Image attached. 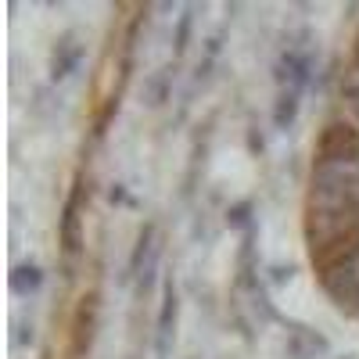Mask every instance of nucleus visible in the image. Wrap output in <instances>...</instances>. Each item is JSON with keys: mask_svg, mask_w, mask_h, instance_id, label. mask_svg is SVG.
I'll list each match as a JSON object with an SVG mask.
<instances>
[{"mask_svg": "<svg viewBox=\"0 0 359 359\" xmlns=\"http://www.w3.org/2000/svg\"><path fill=\"white\" fill-rule=\"evenodd\" d=\"M298 90H280V97L273 104V126L277 130H291L294 126V118H298Z\"/></svg>", "mask_w": 359, "mask_h": 359, "instance_id": "obj_11", "label": "nucleus"}, {"mask_svg": "<svg viewBox=\"0 0 359 359\" xmlns=\"http://www.w3.org/2000/svg\"><path fill=\"white\" fill-rule=\"evenodd\" d=\"M359 180V162H313L309 184H348Z\"/></svg>", "mask_w": 359, "mask_h": 359, "instance_id": "obj_8", "label": "nucleus"}, {"mask_svg": "<svg viewBox=\"0 0 359 359\" xmlns=\"http://www.w3.org/2000/svg\"><path fill=\"white\" fill-rule=\"evenodd\" d=\"M155 245H158V226H155V223H144L140 233H137V241H133V252H130V259H126L123 284H130V280H137V277L144 273V266H147V259H151Z\"/></svg>", "mask_w": 359, "mask_h": 359, "instance_id": "obj_7", "label": "nucleus"}, {"mask_svg": "<svg viewBox=\"0 0 359 359\" xmlns=\"http://www.w3.org/2000/svg\"><path fill=\"white\" fill-rule=\"evenodd\" d=\"M94 334H97V291H90L79 309H76V323H72V341H76V355L90 352L94 345Z\"/></svg>", "mask_w": 359, "mask_h": 359, "instance_id": "obj_6", "label": "nucleus"}, {"mask_svg": "<svg viewBox=\"0 0 359 359\" xmlns=\"http://www.w3.org/2000/svg\"><path fill=\"white\" fill-rule=\"evenodd\" d=\"M83 176L72 180V191L62 205V219H57V241H62V255L69 262H76L83 255Z\"/></svg>", "mask_w": 359, "mask_h": 359, "instance_id": "obj_1", "label": "nucleus"}, {"mask_svg": "<svg viewBox=\"0 0 359 359\" xmlns=\"http://www.w3.org/2000/svg\"><path fill=\"white\" fill-rule=\"evenodd\" d=\"M273 76H277V83H280L284 90H298V94H302V90L313 83V54L287 47V50L280 54Z\"/></svg>", "mask_w": 359, "mask_h": 359, "instance_id": "obj_4", "label": "nucleus"}, {"mask_svg": "<svg viewBox=\"0 0 359 359\" xmlns=\"http://www.w3.org/2000/svg\"><path fill=\"white\" fill-rule=\"evenodd\" d=\"M334 118H338V123H345V126H352V130L359 133V101H348V97H341V101H338V111H334Z\"/></svg>", "mask_w": 359, "mask_h": 359, "instance_id": "obj_14", "label": "nucleus"}, {"mask_svg": "<svg viewBox=\"0 0 359 359\" xmlns=\"http://www.w3.org/2000/svg\"><path fill=\"white\" fill-rule=\"evenodd\" d=\"M313 162H359V133L338 118H327L313 147Z\"/></svg>", "mask_w": 359, "mask_h": 359, "instance_id": "obj_2", "label": "nucleus"}, {"mask_svg": "<svg viewBox=\"0 0 359 359\" xmlns=\"http://www.w3.org/2000/svg\"><path fill=\"white\" fill-rule=\"evenodd\" d=\"M176 316H180V291H176V284L169 277L162 284V306H158V320H155V352H158V359H169V352H172Z\"/></svg>", "mask_w": 359, "mask_h": 359, "instance_id": "obj_3", "label": "nucleus"}, {"mask_svg": "<svg viewBox=\"0 0 359 359\" xmlns=\"http://www.w3.org/2000/svg\"><path fill=\"white\" fill-rule=\"evenodd\" d=\"M169 94H172V65H165L144 79V104L147 108H162L169 101Z\"/></svg>", "mask_w": 359, "mask_h": 359, "instance_id": "obj_9", "label": "nucleus"}, {"mask_svg": "<svg viewBox=\"0 0 359 359\" xmlns=\"http://www.w3.org/2000/svg\"><path fill=\"white\" fill-rule=\"evenodd\" d=\"M118 115V90H115V94L108 97V104H104V111L97 115V123H94V137H104L108 133V123H111V118Z\"/></svg>", "mask_w": 359, "mask_h": 359, "instance_id": "obj_15", "label": "nucleus"}, {"mask_svg": "<svg viewBox=\"0 0 359 359\" xmlns=\"http://www.w3.org/2000/svg\"><path fill=\"white\" fill-rule=\"evenodd\" d=\"M43 287V269L36 262H18L11 269V291L15 294H36Z\"/></svg>", "mask_w": 359, "mask_h": 359, "instance_id": "obj_10", "label": "nucleus"}, {"mask_svg": "<svg viewBox=\"0 0 359 359\" xmlns=\"http://www.w3.org/2000/svg\"><path fill=\"white\" fill-rule=\"evenodd\" d=\"M194 15L198 8H184V15L176 18V33H172V54L180 57L187 47H191V29H194Z\"/></svg>", "mask_w": 359, "mask_h": 359, "instance_id": "obj_12", "label": "nucleus"}, {"mask_svg": "<svg viewBox=\"0 0 359 359\" xmlns=\"http://www.w3.org/2000/svg\"><path fill=\"white\" fill-rule=\"evenodd\" d=\"M269 273H273V280H277V284H284V280H291V273H294V269H291V266H273Z\"/></svg>", "mask_w": 359, "mask_h": 359, "instance_id": "obj_18", "label": "nucleus"}, {"mask_svg": "<svg viewBox=\"0 0 359 359\" xmlns=\"http://www.w3.org/2000/svg\"><path fill=\"white\" fill-rule=\"evenodd\" d=\"M83 54H86V47L79 43V36L65 33L62 40L54 43V50H50V83H65L72 72H79Z\"/></svg>", "mask_w": 359, "mask_h": 359, "instance_id": "obj_5", "label": "nucleus"}, {"mask_svg": "<svg viewBox=\"0 0 359 359\" xmlns=\"http://www.w3.org/2000/svg\"><path fill=\"white\" fill-rule=\"evenodd\" d=\"M248 147H252V151H262V133H248Z\"/></svg>", "mask_w": 359, "mask_h": 359, "instance_id": "obj_19", "label": "nucleus"}, {"mask_svg": "<svg viewBox=\"0 0 359 359\" xmlns=\"http://www.w3.org/2000/svg\"><path fill=\"white\" fill-rule=\"evenodd\" d=\"M15 345H36V327H33V320L29 323H18V334H15Z\"/></svg>", "mask_w": 359, "mask_h": 359, "instance_id": "obj_16", "label": "nucleus"}, {"mask_svg": "<svg viewBox=\"0 0 359 359\" xmlns=\"http://www.w3.org/2000/svg\"><path fill=\"white\" fill-rule=\"evenodd\" d=\"M226 223L233 230H252V201H237L226 208Z\"/></svg>", "mask_w": 359, "mask_h": 359, "instance_id": "obj_13", "label": "nucleus"}, {"mask_svg": "<svg viewBox=\"0 0 359 359\" xmlns=\"http://www.w3.org/2000/svg\"><path fill=\"white\" fill-rule=\"evenodd\" d=\"M108 201H111V205H126V201H130L126 187H123V184H111V187H108Z\"/></svg>", "mask_w": 359, "mask_h": 359, "instance_id": "obj_17", "label": "nucleus"}]
</instances>
